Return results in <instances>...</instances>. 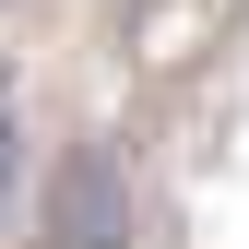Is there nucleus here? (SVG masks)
Listing matches in <instances>:
<instances>
[{
    "label": "nucleus",
    "mask_w": 249,
    "mask_h": 249,
    "mask_svg": "<svg viewBox=\"0 0 249 249\" xmlns=\"http://www.w3.org/2000/svg\"><path fill=\"white\" fill-rule=\"evenodd\" d=\"M36 249H142V190L119 166L107 131L59 142L48 178H36Z\"/></svg>",
    "instance_id": "1"
},
{
    "label": "nucleus",
    "mask_w": 249,
    "mask_h": 249,
    "mask_svg": "<svg viewBox=\"0 0 249 249\" xmlns=\"http://www.w3.org/2000/svg\"><path fill=\"white\" fill-rule=\"evenodd\" d=\"M12 178H24V107H12V83H0V213H12Z\"/></svg>",
    "instance_id": "2"
},
{
    "label": "nucleus",
    "mask_w": 249,
    "mask_h": 249,
    "mask_svg": "<svg viewBox=\"0 0 249 249\" xmlns=\"http://www.w3.org/2000/svg\"><path fill=\"white\" fill-rule=\"evenodd\" d=\"M0 12H12V0H0Z\"/></svg>",
    "instance_id": "3"
}]
</instances>
